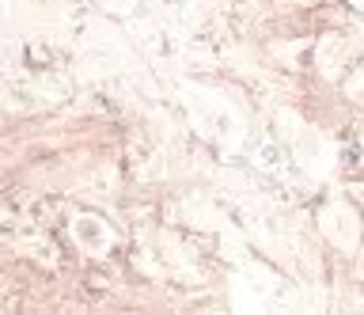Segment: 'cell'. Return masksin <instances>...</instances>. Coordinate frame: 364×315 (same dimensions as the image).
I'll use <instances>...</instances> for the list:
<instances>
[{
    "instance_id": "3957f363",
    "label": "cell",
    "mask_w": 364,
    "mask_h": 315,
    "mask_svg": "<svg viewBox=\"0 0 364 315\" xmlns=\"http://www.w3.org/2000/svg\"><path fill=\"white\" fill-rule=\"evenodd\" d=\"M99 4H107V8H129L133 0H99Z\"/></svg>"
},
{
    "instance_id": "7a4b0ae2",
    "label": "cell",
    "mask_w": 364,
    "mask_h": 315,
    "mask_svg": "<svg viewBox=\"0 0 364 315\" xmlns=\"http://www.w3.org/2000/svg\"><path fill=\"white\" fill-rule=\"evenodd\" d=\"M258 160H262V167H277V164H281V152L273 149V144H266V149H262V156H258Z\"/></svg>"
},
{
    "instance_id": "6da1fadb",
    "label": "cell",
    "mask_w": 364,
    "mask_h": 315,
    "mask_svg": "<svg viewBox=\"0 0 364 315\" xmlns=\"http://www.w3.org/2000/svg\"><path fill=\"white\" fill-rule=\"evenodd\" d=\"M73 240L84 247L87 255H102V251L114 243V232H110V224L102 220V217H91V213H84V217L73 220Z\"/></svg>"
}]
</instances>
